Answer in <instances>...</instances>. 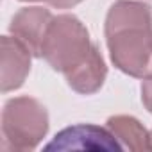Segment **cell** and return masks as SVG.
<instances>
[{"instance_id": "obj_1", "label": "cell", "mask_w": 152, "mask_h": 152, "mask_svg": "<svg viewBox=\"0 0 152 152\" xmlns=\"http://www.w3.org/2000/svg\"><path fill=\"white\" fill-rule=\"evenodd\" d=\"M106 43L113 64L136 79L152 73V9L148 4L118 0L106 16Z\"/></svg>"}, {"instance_id": "obj_2", "label": "cell", "mask_w": 152, "mask_h": 152, "mask_svg": "<svg viewBox=\"0 0 152 152\" xmlns=\"http://www.w3.org/2000/svg\"><path fill=\"white\" fill-rule=\"evenodd\" d=\"M93 45L95 43H91L86 25L77 16L57 15L47 29L41 45V57L56 72L66 75L90 56Z\"/></svg>"}, {"instance_id": "obj_3", "label": "cell", "mask_w": 152, "mask_h": 152, "mask_svg": "<svg viewBox=\"0 0 152 152\" xmlns=\"http://www.w3.org/2000/svg\"><path fill=\"white\" fill-rule=\"evenodd\" d=\"M48 132V113L32 97H15L2 109L4 141L13 150H34Z\"/></svg>"}, {"instance_id": "obj_4", "label": "cell", "mask_w": 152, "mask_h": 152, "mask_svg": "<svg viewBox=\"0 0 152 152\" xmlns=\"http://www.w3.org/2000/svg\"><path fill=\"white\" fill-rule=\"evenodd\" d=\"M47 150H106L120 152L124 145L107 127H99L93 124H77L59 131L54 140L45 147Z\"/></svg>"}, {"instance_id": "obj_5", "label": "cell", "mask_w": 152, "mask_h": 152, "mask_svg": "<svg viewBox=\"0 0 152 152\" xmlns=\"http://www.w3.org/2000/svg\"><path fill=\"white\" fill-rule=\"evenodd\" d=\"M0 47V88L4 93H9L25 83L32 54L15 36H2Z\"/></svg>"}, {"instance_id": "obj_6", "label": "cell", "mask_w": 152, "mask_h": 152, "mask_svg": "<svg viewBox=\"0 0 152 152\" xmlns=\"http://www.w3.org/2000/svg\"><path fill=\"white\" fill-rule=\"evenodd\" d=\"M52 18V13L45 7H23L13 16L9 32L16 39H20L34 57H41V45Z\"/></svg>"}, {"instance_id": "obj_7", "label": "cell", "mask_w": 152, "mask_h": 152, "mask_svg": "<svg viewBox=\"0 0 152 152\" xmlns=\"http://www.w3.org/2000/svg\"><path fill=\"white\" fill-rule=\"evenodd\" d=\"M107 77V66L97 45H93L90 56L72 72L64 75L68 86L81 95H93L97 93Z\"/></svg>"}, {"instance_id": "obj_8", "label": "cell", "mask_w": 152, "mask_h": 152, "mask_svg": "<svg viewBox=\"0 0 152 152\" xmlns=\"http://www.w3.org/2000/svg\"><path fill=\"white\" fill-rule=\"evenodd\" d=\"M106 127L124 147L131 150H148V131L138 118L129 115H116L107 118Z\"/></svg>"}, {"instance_id": "obj_9", "label": "cell", "mask_w": 152, "mask_h": 152, "mask_svg": "<svg viewBox=\"0 0 152 152\" xmlns=\"http://www.w3.org/2000/svg\"><path fill=\"white\" fill-rule=\"evenodd\" d=\"M141 102L145 109L152 115V73L147 75L141 83Z\"/></svg>"}, {"instance_id": "obj_10", "label": "cell", "mask_w": 152, "mask_h": 152, "mask_svg": "<svg viewBox=\"0 0 152 152\" xmlns=\"http://www.w3.org/2000/svg\"><path fill=\"white\" fill-rule=\"evenodd\" d=\"M45 2H47L48 6L56 7V9H70V7H73V6L81 4L83 0H45Z\"/></svg>"}, {"instance_id": "obj_11", "label": "cell", "mask_w": 152, "mask_h": 152, "mask_svg": "<svg viewBox=\"0 0 152 152\" xmlns=\"http://www.w3.org/2000/svg\"><path fill=\"white\" fill-rule=\"evenodd\" d=\"M148 150H152V131H148Z\"/></svg>"}, {"instance_id": "obj_12", "label": "cell", "mask_w": 152, "mask_h": 152, "mask_svg": "<svg viewBox=\"0 0 152 152\" xmlns=\"http://www.w3.org/2000/svg\"><path fill=\"white\" fill-rule=\"evenodd\" d=\"M20 2H45V0H20Z\"/></svg>"}]
</instances>
